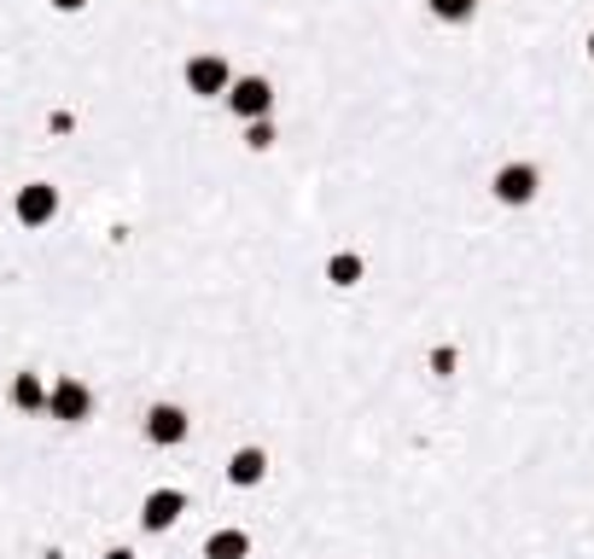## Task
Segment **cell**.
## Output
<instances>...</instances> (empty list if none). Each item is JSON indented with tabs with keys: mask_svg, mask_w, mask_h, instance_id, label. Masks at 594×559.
<instances>
[{
	"mask_svg": "<svg viewBox=\"0 0 594 559\" xmlns=\"http://www.w3.org/2000/svg\"><path fill=\"white\" fill-rule=\"evenodd\" d=\"M181 82H187L193 99H222L234 88V71H228V58H222V53H193L187 65H181Z\"/></svg>",
	"mask_w": 594,
	"mask_h": 559,
	"instance_id": "6da1fadb",
	"label": "cell"
},
{
	"mask_svg": "<svg viewBox=\"0 0 594 559\" xmlns=\"http://www.w3.org/2000/svg\"><path fill=\"white\" fill-rule=\"evenodd\" d=\"M12 216H18V227H30V234L53 227V216H58V186L53 181H24L12 193Z\"/></svg>",
	"mask_w": 594,
	"mask_h": 559,
	"instance_id": "7a4b0ae2",
	"label": "cell"
},
{
	"mask_svg": "<svg viewBox=\"0 0 594 559\" xmlns=\"http://www.w3.org/2000/svg\"><path fill=\"white\" fill-rule=\"evenodd\" d=\"M489 193H496V204H507V211H525V204H537V193H542V170L537 163H501Z\"/></svg>",
	"mask_w": 594,
	"mask_h": 559,
	"instance_id": "3957f363",
	"label": "cell"
},
{
	"mask_svg": "<svg viewBox=\"0 0 594 559\" xmlns=\"http://www.w3.org/2000/svg\"><path fill=\"white\" fill-rule=\"evenodd\" d=\"M94 413V390L76 379V373H65V379H53L47 385V420H58V426H82Z\"/></svg>",
	"mask_w": 594,
	"mask_h": 559,
	"instance_id": "277c9868",
	"label": "cell"
},
{
	"mask_svg": "<svg viewBox=\"0 0 594 559\" xmlns=\"http://www.w3.org/2000/svg\"><path fill=\"white\" fill-rule=\"evenodd\" d=\"M222 99H228V111L239 122H257V117L274 111V82L269 76H234V88L222 94Z\"/></svg>",
	"mask_w": 594,
	"mask_h": 559,
	"instance_id": "5b68a950",
	"label": "cell"
},
{
	"mask_svg": "<svg viewBox=\"0 0 594 559\" xmlns=\"http://www.w3.org/2000/svg\"><path fill=\"white\" fill-rule=\"evenodd\" d=\"M187 431H193L187 408H175V402H152V408H147V443L175 449V443H187Z\"/></svg>",
	"mask_w": 594,
	"mask_h": 559,
	"instance_id": "8992f818",
	"label": "cell"
},
{
	"mask_svg": "<svg viewBox=\"0 0 594 559\" xmlns=\"http://www.w3.org/2000/svg\"><path fill=\"white\" fill-rule=\"evenodd\" d=\"M181 513H187V495H181V490H152L147 502H140V525H147L152 536H163Z\"/></svg>",
	"mask_w": 594,
	"mask_h": 559,
	"instance_id": "52a82bcc",
	"label": "cell"
},
{
	"mask_svg": "<svg viewBox=\"0 0 594 559\" xmlns=\"http://www.w3.org/2000/svg\"><path fill=\"white\" fill-rule=\"evenodd\" d=\"M262 479H269V454H262L257 443L234 449V461H228V484H234V490H257Z\"/></svg>",
	"mask_w": 594,
	"mask_h": 559,
	"instance_id": "ba28073f",
	"label": "cell"
},
{
	"mask_svg": "<svg viewBox=\"0 0 594 559\" xmlns=\"http://www.w3.org/2000/svg\"><path fill=\"white\" fill-rule=\"evenodd\" d=\"M7 397H12L18 413H47V379L24 367V373H12V390H7Z\"/></svg>",
	"mask_w": 594,
	"mask_h": 559,
	"instance_id": "9c48e42d",
	"label": "cell"
},
{
	"mask_svg": "<svg viewBox=\"0 0 594 559\" xmlns=\"http://www.w3.org/2000/svg\"><path fill=\"white\" fill-rule=\"evenodd\" d=\"M361 275H367L361 251H333V257H326V280H333L338 292H350V286H361Z\"/></svg>",
	"mask_w": 594,
	"mask_h": 559,
	"instance_id": "30bf717a",
	"label": "cell"
},
{
	"mask_svg": "<svg viewBox=\"0 0 594 559\" xmlns=\"http://www.w3.org/2000/svg\"><path fill=\"white\" fill-rule=\"evenodd\" d=\"M251 553V536L245 530H210L204 536V559H245Z\"/></svg>",
	"mask_w": 594,
	"mask_h": 559,
	"instance_id": "8fae6325",
	"label": "cell"
},
{
	"mask_svg": "<svg viewBox=\"0 0 594 559\" xmlns=\"http://www.w3.org/2000/svg\"><path fill=\"white\" fill-rule=\"evenodd\" d=\"M425 12H432L438 24H473L478 0H425Z\"/></svg>",
	"mask_w": 594,
	"mask_h": 559,
	"instance_id": "7c38bea8",
	"label": "cell"
},
{
	"mask_svg": "<svg viewBox=\"0 0 594 559\" xmlns=\"http://www.w3.org/2000/svg\"><path fill=\"white\" fill-rule=\"evenodd\" d=\"M245 147H251V152H269V147H274V122H269V117L245 122Z\"/></svg>",
	"mask_w": 594,
	"mask_h": 559,
	"instance_id": "4fadbf2b",
	"label": "cell"
},
{
	"mask_svg": "<svg viewBox=\"0 0 594 559\" xmlns=\"http://www.w3.org/2000/svg\"><path fill=\"white\" fill-rule=\"evenodd\" d=\"M432 373H438V379H449V373H455V350H449V344L432 350Z\"/></svg>",
	"mask_w": 594,
	"mask_h": 559,
	"instance_id": "5bb4252c",
	"label": "cell"
},
{
	"mask_svg": "<svg viewBox=\"0 0 594 559\" xmlns=\"http://www.w3.org/2000/svg\"><path fill=\"white\" fill-rule=\"evenodd\" d=\"M88 0H53V12H82Z\"/></svg>",
	"mask_w": 594,
	"mask_h": 559,
	"instance_id": "9a60e30c",
	"label": "cell"
},
{
	"mask_svg": "<svg viewBox=\"0 0 594 559\" xmlns=\"http://www.w3.org/2000/svg\"><path fill=\"white\" fill-rule=\"evenodd\" d=\"M106 559H134V553H129V548H111V553H106Z\"/></svg>",
	"mask_w": 594,
	"mask_h": 559,
	"instance_id": "2e32d148",
	"label": "cell"
},
{
	"mask_svg": "<svg viewBox=\"0 0 594 559\" xmlns=\"http://www.w3.org/2000/svg\"><path fill=\"white\" fill-rule=\"evenodd\" d=\"M588 58H594V30H588Z\"/></svg>",
	"mask_w": 594,
	"mask_h": 559,
	"instance_id": "e0dca14e",
	"label": "cell"
}]
</instances>
